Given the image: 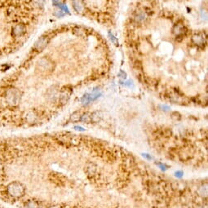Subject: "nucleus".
<instances>
[{"label":"nucleus","mask_w":208,"mask_h":208,"mask_svg":"<svg viewBox=\"0 0 208 208\" xmlns=\"http://www.w3.org/2000/svg\"><path fill=\"white\" fill-rule=\"evenodd\" d=\"M72 94V90L71 89H69L68 88H66V89H62L61 93H60V102L63 105L66 104L68 102L69 99L70 98V96Z\"/></svg>","instance_id":"nucleus-5"},{"label":"nucleus","mask_w":208,"mask_h":208,"mask_svg":"<svg viewBox=\"0 0 208 208\" xmlns=\"http://www.w3.org/2000/svg\"><path fill=\"white\" fill-rule=\"evenodd\" d=\"M110 39H111L112 41L114 42V43H115V44H116V45H117V44H118V40H117L116 38L114 37V35H112L111 34H110Z\"/></svg>","instance_id":"nucleus-20"},{"label":"nucleus","mask_w":208,"mask_h":208,"mask_svg":"<svg viewBox=\"0 0 208 208\" xmlns=\"http://www.w3.org/2000/svg\"><path fill=\"white\" fill-rule=\"evenodd\" d=\"M92 101V96H91V94H88V93L84 95L81 99V101L82 103H83V105H88V104L90 103Z\"/></svg>","instance_id":"nucleus-14"},{"label":"nucleus","mask_w":208,"mask_h":208,"mask_svg":"<svg viewBox=\"0 0 208 208\" xmlns=\"http://www.w3.org/2000/svg\"><path fill=\"white\" fill-rule=\"evenodd\" d=\"M73 7H74L75 11H78V12H81L83 9V5H82V2H79V1L73 2Z\"/></svg>","instance_id":"nucleus-13"},{"label":"nucleus","mask_w":208,"mask_h":208,"mask_svg":"<svg viewBox=\"0 0 208 208\" xmlns=\"http://www.w3.org/2000/svg\"><path fill=\"white\" fill-rule=\"evenodd\" d=\"M49 43V39L47 37H41L40 38L38 39V41L34 43V49L38 52H41L42 50H43Z\"/></svg>","instance_id":"nucleus-4"},{"label":"nucleus","mask_w":208,"mask_h":208,"mask_svg":"<svg viewBox=\"0 0 208 208\" xmlns=\"http://www.w3.org/2000/svg\"><path fill=\"white\" fill-rule=\"evenodd\" d=\"M2 164H1V162H0V174L2 173Z\"/></svg>","instance_id":"nucleus-25"},{"label":"nucleus","mask_w":208,"mask_h":208,"mask_svg":"<svg viewBox=\"0 0 208 208\" xmlns=\"http://www.w3.org/2000/svg\"><path fill=\"white\" fill-rule=\"evenodd\" d=\"M160 108L162 109V110H164V111H168V110H171V109H170V107H169V106H167V105H161V106H160Z\"/></svg>","instance_id":"nucleus-21"},{"label":"nucleus","mask_w":208,"mask_h":208,"mask_svg":"<svg viewBox=\"0 0 208 208\" xmlns=\"http://www.w3.org/2000/svg\"><path fill=\"white\" fill-rule=\"evenodd\" d=\"M197 193L198 194V196H200L202 198H205V197H207L208 196V188H207V184H201V186L198 187L197 190Z\"/></svg>","instance_id":"nucleus-9"},{"label":"nucleus","mask_w":208,"mask_h":208,"mask_svg":"<svg viewBox=\"0 0 208 208\" xmlns=\"http://www.w3.org/2000/svg\"><path fill=\"white\" fill-rule=\"evenodd\" d=\"M75 130H77V131H80V132H83V131H84V129L81 127H75Z\"/></svg>","instance_id":"nucleus-24"},{"label":"nucleus","mask_w":208,"mask_h":208,"mask_svg":"<svg viewBox=\"0 0 208 208\" xmlns=\"http://www.w3.org/2000/svg\"><path fill=\"white\" fill-rule=\"evenodd\" d=\"M7 194L14 198L22 197L25 193V187L19 181H12L7 186Z\"/></svg>","instance_id":"nucleus-2"},{"label":"nucleus","mask_w":208,"mask_h":208,"mask_svg":"<svg viewBox=\"0 0 208 208\" xmlns=\"http://www.w3.org/2000/svg\"><path fill=\"white\" fill-rule=\"evenodd\" d=\"M101 114L99 112H95L93 114H91V120L92 122H94V123H97L99 121L101 120Z\"/></svg>","instance_id":"nucleus-15"},{"label":"nucleus","mask_w":208,"mask_h":208,"mask_svg":"<svg viewBox=\"0 0 208 208\" xmlns=\"http://www.w3.org/2000/svg\"><path fill=\"white\" fill-rule=\"evenodd\" d=\"M175 177L182 178V177H183V175H184V172H183V171H175Z\"/></svg>","instance_id":"nucleus-19"},{"label":"nucleus","mask_w":208,"mask_h":208,"mask_svg":"<svg viewBox=\"0 0 208 208\" xmlns=\"http://www.w3.org/2000/svg\"><path fill=\"white\" fill-rule=\"evenodd\" d=\"M142 156H143V157H144V158H147V159H149V160L153 159V157H152L151 155H149V154H148V153H143Z\"/></svg>","instance_id":"nucleus-22"},{"label":"nucleus","mask_w":208,"mask_h":208,"mask_svg":"<svg viewBox=\"0 0 208 208\" xmlns=\"http://www.w3.org/2000/svg\"><path fill=\"white\" fill-rule=\"evenodd\" d=\"M57 95H58V92H57V89H56L55 87H52V88L48 89V92H47V97L49 99H51V101H55V100L57 99Z\"/></svg>","instance_id":"nucleus-11"},{"label":"nucleus","mask_w":208,"mask_h":208,"mask_svg":"<svg viewBox=\"0 0 208 208\" xmlns=\"http://www.w3.org/2000/svg\"><path fill=\"white\" fill-rule=\"evenodd\" d=\"M55 70V63L47 57L40 58L36 63V73L39 75H48Z\"/></svg>","instance_id":"nucleus-1"},{"label":"nucleus","mask_w":208,"mask_h":208,"mask_svg":"<svg viewBox=\"0 0 208 208\" xmlns=\"http://www.w3.org/2000/svg\"><path fill=\"white\" fill-rule=\"evenodd\" d=\"M157 165L158 166V167H159L162 171H166V169H167V167L168 166H166V164H164V163H161V162H158V163H157Z\"/></svg>","instance_id":"nucleus-18"},{"label":"nucleus","mask_w":208,"mask_h":208,"mask_svg":"<svg viewBox=\"0 0 208 208\" xmlns=\"http://www.w3.org/2000/svg\"><path fill=\"white\" fill-rule=\"evenodd\" d=\"M80 121H82V122L85 123H91L92 122V120H91V114L89 113H86V114H82L81 120Z\"/></svg>","instance_id":"nucleus-16"},{"label":"nucleus","mask_w":208,"mask_h":208,"mask_svg":"<svg viewBox=\"0 0 208 208\" xmlns=\"http://www.w3.org/2000/svg\"><path fill=\"white\" fill-rule=\"evenodd\" d=\"M118 76H120V78H122V79H126V76H127V75H126V73H124L123 71H122V70H121L120 73L118 74Z\"/></svg>","instance_id":"nucleus-23"},{"label":"nucleus","mask_w":208,"mask_h":208,"mask_svg":"<svg viewBox=\"0 0 208 208\" xmlns=\"http://www.w3.org/2000/svg\"><path fill=\"white\" fill-rule=\"evenodd\" d=\"M7 97V103L10 105L15 106V105H17L20 102L21 94H20V91L17 89L11 88L7 92V97Z\"/></svg>","instance_id":"nucleus-3"},{"label":"nucleus","mask_w":208,"mask_h":208,"mask_svg":"<svg viewBox=\"0 0 208 208\" xmlns=\"http://www.w3.org/2000/svg\"><path fill=\"white\" fill-rule=\"evenodd\" d=\"M172 32L176 37H180L183 36L184 34L185 33V27L183 25L176 24L174 25L173 29H172Z\"/></svg>","instance_id":"nucleus-7"},{"label":"nucleus","mask_w":208,"mask_h":208,"mask_svg":"<svg viewBox=\"0 0 208 208\" xmlns=\"http://www.w3.org/2000/svg\"><path fill=\"white\" fill-rule=\"evenodd\" d=\"M26 31V27L23 24H18L13 28V34L15 36H22Z\"/></svg>","instance_id":"nucleus-8"},{"label":"nucleus","mask_w":208,"mask_h":208,"mask_svg":"<svg viewBox=\"0 0 208 208\" xmlns=\"http://www.w3.org/2000/svg\"><path fill=\"white\" fill-rule=\"evenodd\" d=\"M171 118L175 119V120H180V118H181V116H180V114L178 112H173L172 114H171Z\"/></svg>","instance_id":"nucleus-17"},{"label":"nucleus","mask_w":208,"mask_h":208,"mask_svg":"<svg viewBox=\"0 0 208 208\" xmlns=\"http://www.w3.org/2000/svg\"><path fill=\"white\" fill-rule=\"evenodd\" d=\"M0 208H1V206H0Z\"/></svg>","instance_id":"nucleus-27"},{"label":"nucleus","mask_w":208,"mask_h":208,"mask_svg":"<svg viewBox=\"0 0 208 208\" xmlns=\"http://www.w3.org/2000/svg\"><path fill=\"white\" fill-rule=\"evenodd\" d=\"M25 208H40L39 202L36 200H28L24 204Z\"/></svg>","instance_id":"nucleus-10"},{"label":"nucleus","mask_w":208,"mask_h":208,"mask_svg":"<svg viewBox=\"0 0 208 208\" xmlns=\"http://www.w3.org/2000/svg\"><path fill=\"white\" fill-rule=\"evenodd\" d=\"M49 208H60V206H52Z\"/></svg>","instance_id":"nucleus-26"},{"label":"nucleus","mask_w":208,"mask_h":208,"mask_svg":"<svg viewBox=\"0 0 208 208\" xmlns=\"http://www.w3.org/2000/svg\"><path fill=\"white\" fill-rule=\"evenodd\" d=\"M192 41H193V43L195 45H197L198 47H203L206 43V38H205V36H204L202 34L198 33L196 34L193 36L192 38Z\"/></svg>","instance_id":"nucleus-6"},{"label":"nucleus","mask_w":208,"mask_h":208,"mask_svg":"<svg viewBox=\"0 0 208 208\" xmlns=\"http://www.w3.org/2000/svg\"><path fill=\"white\" fill-rule=\"evenodd\" d=\"M81 117H82L81 112L76 111L70 116V119L71 122H73V123H76V122H79V121L81 120Z\"/></svg>","instance_id":"nucleus-12"}]
</instances>
